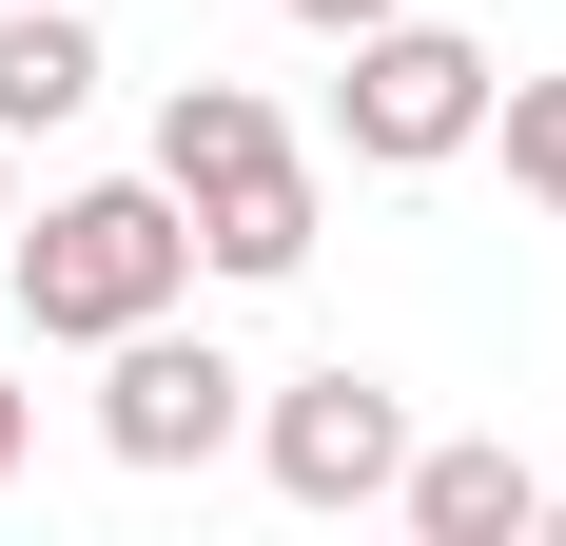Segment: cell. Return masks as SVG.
I'll list each match as a JSON object with an SVG mask.
<instances>
[{
  "label": "cell",
  "mask_w": 566,
  "mask_h": 546,
  "mask_svg": "<svg viewBox=\"0 0 566 546\" xmlns=\"http://www.w3.org/2000/svg\"><path fill=\"white\" fill-rule=\"evenodd\" d=\"M98 449L176 489V469H216V449H254V371H234L216 332H176V313H137V332L98 351Z\"/></svg>",
  "instance_id": "3"
},
{
  "label": "cell",
  "mask_w": 566,
  "mask_h": 546,
  "mask_svg": "<svg viewBox=\"0 0 566 546\" xmlns=\"http://www.w3.org/2000/svg\"><path fill=\"white\" fill-rule=\"evenodd\" d=\"M391 527L410 546H509V527H547V469H527L509 430H450V449L391 469Z\"/></svg>",
  "instance_id": "6"
},
{
  "label": "cell",
  "mask_w": 566,
  "mask_h": 546,
  "mask_svg": "<svg viewBox=\"0 0 566 546\" xmlns=\"http://www.w3.org/2000/svg\"><path fill=\"white\" fill-rule=\"evenodd\" d=\"M489 78H509L489 40H450L430 0H391V20L352 40V78H333V157L352 176H450L469 137H489Z\"/></svg>",
  "instance_id": "2"
},
{
  "label": "cell",
  "mask_w": 566,
  "mask_h": 546,
  "mask_svg": "<svg viewBox=\"0 0 566 546\" xmlns=\"http://www.w3.org/2000/svg\"><path fill=\"white\" fill-rule=\"evenodd\" d=\"M20 449H40V410H20V390H0V489H20Z\"/></svg>",
  "instance_id": "11"
},
{
  "label": "cell",
  "mask_w": 566,
  "mask_h": 546,
  "mask_svg": "<svg viewBox=\"0 0 566 546\" xmlns=\"http://www.w3.org/2000/svg\"><path fill=\"white\" fill-rule=\"evenodd\" d=\"M313 234H333V196H313V157H234V176H196V273H234V293H293L313 273Z\"/></svg>",
  "instance_id": "5"
},
{
  "label": "cell",
  "mask_w": 566,
  "mask_h": 546,
  "mask_svg": "<svg viewBox=\"0 0 566 546\" xmlns=\"http://www.w3.org/2000/svg\"><path fill=\"white\" fill-rule=\"evenodd\" d=\"M547 527H566V489H547Z\"/></svg>",
  "instance_id": "13"
},
{
  "label": "cell",
  "mask_w": 566,
  "mask_h": 546,
  "mask_svg": "<svg viewBox=\"0 0 566 546\" xmlns=\"http://www.w3.org/2000/svg\"><path fill=\"white\" fill-rule=\"evenodd\" d=\"M254 469H274V507H391V469H410V390L391 371H293V390H254Z\"/></svg>",
  "instance_id": "4"
},
{
  "label": "cell",
  "mask_w": 566,
  "mask_h": 546,
  "mask_svg": "<svg viewBox=\"0 0 566 546\" xmlns=\"http://www.w3.org/2000/svg\"><path fill=\"white\" fill-rule=\"evenodd\" d=\"M98 98V20L78 0H0V137H59Z\"/></svg>",
  "instance_id": "7"
},
{
  "label": "cell",
  "mask_w": 566,
  "mask_h": 546,
  "mask_svg": "<svg viewBox=\"0 0 566 546\" xmlns=\"http://www.w3.org/2000/svg\"><path fill=\"white\" fill-rule=\"evenodd\" d=\"M489 137H509V196L566 216V78H489Z\"/></svg>",
  "instance_id": "9"
},
{
  "label": "cell",
  "mask_w": 566,
  "mask_h": 546,
  "mask_svg": "<svg viewBox=\"0 0 566 546\" xmlns=\"http://www.w3.org/2000/svg\"><path fill=\"white\" fill-rule=\"evenodd\" d=\"M293 20H313V40H371V20H391V0H293Z\"/></svg>",
  "instance_id": "10"
},
{
  "label": "cell",
  "mask_w": 566,
  "mask_h": 546,
  "mask_svg": "<svg viewBox=\"0 0 566 546\" xmlns=\"http://www.w3.org/2000/svg\"><path fill=\"white\" fill-rule=\"evenodd\" d=\"M0 234H20V137H0Z\"/></svg>",
  "instance_id": "12"
},
{
  "label": "cell",
  "mask_w": 566,
  "mask_h": 546,
  "mask_svg": "<svg viewBox=\"0 0 566 546\" xmlns=\"http://www.w3.org/2000/svg\"><path fill=\"white\" fill-rule=\"evenodd\" d=\"M0 273H20V313L59 351H117L137 313L196 293V196L176 176H78V196H40V216L0 234Z\"/></svg>",
  "instance_id": "1"
},
{
  "label": "cell",
  "mask_w": 566,
  "mask_h": 546,
  "mask_svg": "<svg viewBox=\"0 0 566 546\" xmlns=\"http://www.w3.org/2000/svg\"><path fill=\"white\" fill-rule=\"evenodd\" d=\"M274 137H293V117L254 98V78H176V98H157V176H176V196L234 176V157H274Z\"/></svg>",
  "instance_id": "8"
}]
</instances>
